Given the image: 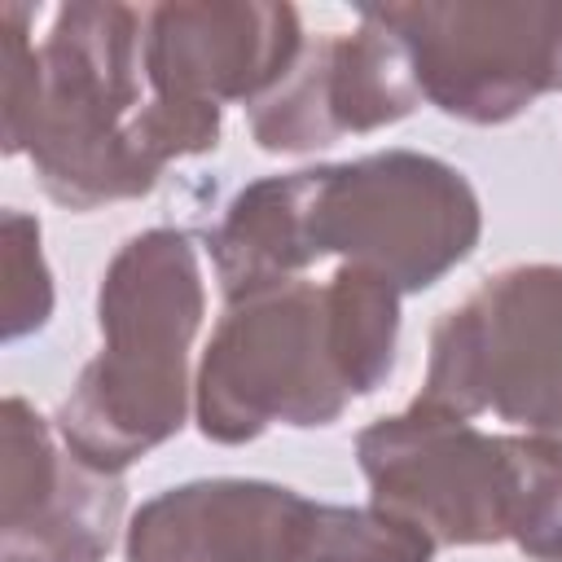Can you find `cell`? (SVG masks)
Wrapping results in <instances>:
<instances>
[{
	"instance_id": "obj_8",
	"label": "cell",
	"mask_w": 562,
	"mask_h": 562,
	"mask_svg": "<svg viewBox=\"0 0 562 562\" xmlns=\"http://www.w3.org/2000/svg\"><path fill=\"white\" fill-rule=\"evenodd\" d=\"M145 83L184 105H255L303 57V26L290 4L193 0L145 9Z\"/></svg>"
},
{
	"instance_id": "obj_12",
	"label": "cell",
	"mask_w": 562,
	"mask_h": 562,
	"mask_svg": "<svg viewBox=\"0 0 562 562\" xmlns=\"http://www.w3.org/2000/svg\"><path fill=\"white\" fill-rule=\"evenodd\" d=\"M435 540L378 505H312L299 562H430Z\"/></svg>"
},
{
	"instance_id": "obj_9",
	"label": "cell",
	"mask_w": 562,
	"mask_h": 562,
	"mask_svg": "<svg viewBox=\"0 0 562 562\" xmlns=\"http://www.w3.org/2000/svg\"><path fill=\"white\" fill-rule=\"evenodd\" d=\"M0 562H101L123 518V479L75 457L26 400H4Z\"/></svg>"
},
{
	"instance_id": "obj_3",
	"label": "cell",
	"mask_w": 562,
	"mask_h": 562,
	"mask_svg": "<svg viewBox=\"0 0 562 562\" xmlns=\"http://www.w3.org/2000/svg\"><path fill=\"white\" fill-rule=\"evenodd\" d=\"M26 4L4 9V154H31L44 193L70 211L145 198L158 171L132 127L149 105L132 4H61L44 44L26 40Z\"/></svg>"
},
{
	"instance_id": "obj_5",
	"label": "cell",
	"mask_w": 562,
	"mask_h": 562,
	"mask_svg": "<svg viewBox=\"0 0 562 562\" xmlns=\"http://www.w3.org/2000/svg\"><path fill=\"white\" fill-rule=\"evenodd\" d=\"M417 400L562 439V263L501 268L457 303L430 334Z\"/></svg>"
},
{
	"instance_id": "obj_13",
	"label": "cell",
	"mask_w": 562,
	"mask_h": 562,
	"mask_svg": "<svg viewBox=\"0 0 562 562\" xmlns=\"http://www.w3.org/2000/svg\"><path fill=\"white\" fill-rule=\"evenodd\" d=\"M522 479L509 540L536 562H562V439L518 435Z\"/></svg>"
},
{
	"instance_id": "obj_6",
	"label": "cell",
	"mask_w": 562,
	"mask_h": 562,
	"mask_svg": "<svg viewBox=\"0 0 562 562\" xmlns=\"http://www.w3.org/2000/svg\"><path fill=\"white\" fill-rule=\"evenodd\" d=\"M413 61L422 101L461 123H509L562 88V0H422L369 4Z\"/></svg>"
},
{
	"instance_id": "obj_11",
	"label": "cell",
	"mask_w": 562,
	"mask_h": 562,
	"mask_svg": "<svg viewBox=\"0 0 562 562\" xmlns=\"http://www.w3.org/2000/svg\"><path fill=\"white\" fill-rule=\"evenodd\" d=\"M312 505L263 479H193L145 501L123 549L127 562H299Z\"/></svg>"
},
{
	"instance_id": "obj_14",
	"label": "cell",
	"mask_w": 562,
	"mask_h": 562,
	"mask_svg": "<svg viewBox=\"0 0 562 562\" xmlns=\"http://www.w3.org/2000/svg\"><path fill=\"white\" fill-rule=\"evenodd\" d=\"M53 312V277L40 250V224L22 211H4V338L35 334Z\"/></svg>"
},
{
	"instance_id": "obj_7",
	"label": "cell",
	"mask_w": 562,
	"mask_h": 562,
	"mask_svg": "<svg viewBox=\"0 0 562 562\" xmlns=\"http://www.w3.org/2000/svg\"><path fill=\"white\" fill-rule=\"evenodd\" d=\"M373 505L408 518L435 544H501L518 509V435H487L448 408L413 400L356 435Z\"/></svg>"
},
{
	"instance_id": "obj_4",
	"label": "cell",
	"mask_w": 562,
	"mask_h": 562,
	"mask_svg": "<svg viewBox=\"0 0 562 562\" xmlns=\"http://www.w3.org/2000/svg\"><path fill=\"white\" fill-rule=\"evenodd\" d=\"M202 312L206 290L189 233L145 228L119 246L97 290L101 351L53 422L75 457L123 474L184 426Z\"/></svg>"
},
{
	"instance_id": "obj_1",
	"label": "cell",
	"mask_w": 562,
	"mask_h": 562,
	"mask_svg": "<svg viewBox=\"0 0 562 562\" xmlns=\"http://www.w3.org/2000/svg\"><path fill=\"white\" fill-rule=\"evenodd\" d=\"M479 233V193L452 162L386 149L246 184L211 233V259L228 303L290 285L325 255L413 294L452 272Z\"/></svg>"
},
{
	"instance_id": "obj_2",
	"label": "cell",
	"mask_w": 562,
	"mask_h": 562,
	"mask_svg": "<svg viewBox=\"0 0 562 562\" xmlns=\"http://www.w3.org/2000/svg\"><path fill=\"white\" fill-rule=\"evenodd\" d=\"M400 338V290L369 268L338 263L228 303L193 382L206 439L246 443L268 426H329L356 395L386 382Z\"/></svg>"
},
{
	"instance_id": "obj_10",
	"label": "cell",
	"mask_w": 562,
	"mask_h": 562,
	"mask_svg": "<svg viewBox=\"0 0 562 562\" xmlns=\"http://www.w3.org/2000/svg\"><path fill=\"white\" fill-rule=\"evenodd\" d=\"M422 105L413 61L395 35L360 18V31L325 35L294 70L250 105V136L268 154H303L408 119Z\"/></svg>"
}]
</instances>
